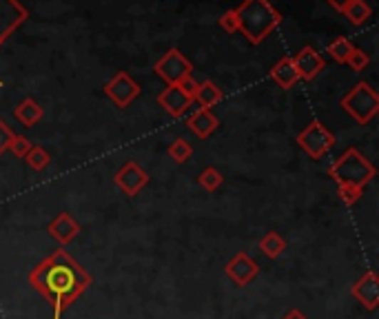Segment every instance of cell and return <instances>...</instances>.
I'll return each mask as SVG.
<instances>
[{"label": "cell", "mask_w": 379, "mask_h": 319, "mask_svg": "<svg viewBox=\"0 0 379 319\" xmlns=\"http://www.w3.org/2000/svg\"><path fill=\"white\" fill-rule=\"evenodd\" d=\"M0 87H3V80H0Z\"/></svg>", "instance_id": "obj_33"}, {"label": "cell", "mask_w": 379, "mask_h": 319, "mask_svg": "<svg viewBox=\"0 0 379 319\" xmlns=\"http://www.w3.org/2000/svg\"><path fill=\"white\" fill-rule=\"evenodd\" d=\"M224 273H227V277L231 279L235 286L244 288L259 275V266H257V262L249 253L242 251V253H237V255H233L229 259L227 266H224Z\"/></svg>", "instance_id": "obj_9"}, {"label": "cell", "mask_w": 379, "mask_h": 319, "mask_svg": "<svg viewBox=\"0 0 379 319\" xmlns=\"http://www.w3.org/2000/svg\"><path fill=\"white\" fill-rule=\"evenodd\" d=\"M157 105L162 107L171 117H182L189 107L193 105V98L187 95L180 85H167V89L157 95Z\"/></svg>", "instance_id": "obj_12"}, {"label": "cell", "mask_w": 379, "mask_h": 319, "mask_svg": "<svg viewBox=\"0 0 379 319\" xmlns=\"http://www.w3.org/2000/svg\"><path fill=\"white\" fill-rule=\"evenodd\" d=\"M271 80L279 87V89H293L297 83H299V73L293 65V58L291 56H284V58H279L277 63L273 65L271 69Z\"/></svg>", "instance_id": "obj_15"}, {"label": "cell", "mask_w": 379, "mask_h": 319, "mask_svg": "<svg viewBox=\"0 0 379 319\" xmlns=\"http://www.w3.org/2000/svg\"><path fill=\"white\" fill-rule=\"evenodd\" d=\"M25 162L33 169V171H45L51 164V155L43 149V147H31V151L25 155Z\"/></svg>", "instance_id": "obj_24"}, {"label": "cell", "mask_w": 379, "mask_h": 319, "mask_svg": "<svg viewBox=\"0 0 379 319\" xmlns=\"http://www.w3.org/2000/svg\"><path fill=\"white\" fill-rule=\"evenodd\" d=\"M80 231H83V226H80L76 219H73V215L67 213V211L58 213V215L51 219V222L47 224V233L56 239L60 246L71 244L73 239L80 235Z\"/></svg>", "instance_id": "obj_13"}, {"label": "cell", "mask_w": 379, "mask_h": 319, "mask_svg": "<svg viewBox=\"0 0 379 319\" xmlns=\"http://www.w3.org/2000/svg\"><path fill=\"white\" fill-rule=\"evenodd\" d=\"M153 71L162 78L167 85H180L185 78L193 73V65L189 58H185L182 51L173 47L153 65Z\"/></svg>", "instance_id": "obj_6"}, {"label": "cell", "mask_w": 379, "mask_h": 319, "mask_svg": "<svg viewBox=\"0 0 379 319\" xmlns=\"http://www.w3.org/2000/svg\"><path fill=\"white\" fill-rule=\"evenodd\" d=\"M16 133L11 131V127H7V122L3 117H0V155H3L7 149H9V142H11V137Z\"/></svg>", "instance_id": "obj_29"}, {"label": "cell", "mask_w": 379, "mask_h": 319, "mask_svg": "<svg viewBox=\"0 0 379 319\" xmlns=\"http://www.w3.org/2000/svg\"><path fill=\"white\" fill-rule=\"evenodd\" d=\"M187 127L199 137V140H207L215 133V129L219 127V120L213 115L211 109H197L193 115H189L187 120Z\"/></svg>", "instance_id": "obj_16"}, {"label": "cell", "mask_w": 379, "mask_h": 319, "mask_svg": "<svg viewBox=\"0 0 379 319\" xmlns=\"http://www.w3.org/2000/svg\"><path fill=\"white\" fill-rule=\"evenodd\" d=\"M27 282L49 302L53 319H60L89 291L93 277L67 249L60 246L29 271Z\"/></svg>", "instance_id": "obj_1"}, {"label": "cell", "mask_w": 379, "mask_h": 319, "mask_svg": "<svg viewBox=\"0 0 379 319\" xmlns=\"http://www.w3.org/2000/svg\"><path fill=\"white\" fill-rule=\"evenodd\" d=\"M293 65H295V69L299 73V80H306V83L315 80L326 67L324 58L319 56L317 49H313V47H302V49H299L293 56Z\"/></svg>", "instance_id": "obj_11"}, {"label": "cell", "mask_w": 379, "mask_h": 319, "mask_svg": "<svg viewBox=\"0 0 379 319\" xmlns=\"http://www.w3.org/2000/svg\"><path fill=\"white\" fill-rule=\"evenodd\" d=\"M368 63H370V56L366 53V51H362V49H353V53L348 56V60H346V65L353 69V71H364L366 67H368Z\"/></svg>", "instance_id": "obj_27"}, {"label": "cell", "mask_w": 379, "mask_h": 319, "mask_svg": "<svg viewBox=\"0 0 379 319\" xmlns=\"http://www.w3.org/2000/svg\"><path fill=\"white\" fill-rule=\"evenodd\" d=\"M219 27H222L227 33H235L239 31V23H237V16H235V9H229L219 16Z\"/></svg>", "instance_id": "obj_28"}, {"label": "cell", "mask_w": 379, "mask_h": 319, "mask_svg": "<svg viewBox=\"0 0 379 319\" xmlns=\"http://www.w3.org/2000/svg\"><path fill=\"white\" fill-rule=\"evenodd\" d=\"M239 31L246 36L251 45H262L271 36L273 29L282 25V14H279L269 0H244L235 9Z\"/></svg>", "instance_id": "obj_2"}, {"label": "cell", "mask_w": 379, "mask_h": 319, "mask_svg": "<svg viewBox=\"0 0 379 319\" xmlns=\"http://www.w3.org/2000/svg\"><path fill=\"white\" fill-rule=\"evenodd\" d=\"M257 249L262 251L269 259H277L286 251V239L279 235L277 231H269L262 239L257 242Z\"/></svg>", "instance_id": "obj_19"}, {"label": "cell", "mask_w": 379, "mask_h": 319, "mask_svg": "<svg viewBox=\"0 0 379 319\" xmlns=\"http://www.w3.org/2000/svg\"><path fill=\"white\" fill-rule=\"evenodd\" d=\"M140 93H142V87H140L127 71H118L105 85V95L118 109H127Z\"/></svg>", "instance_id": "obj_7"}, {"label": "cell", "mask_w": 379, "mask_h": 319, "mask_svg": "<svg viewBox=\"0 0 379 319\" xmlns=\"http://www.w3.org/2000/svg\"><path fill=\"white\" fill-rule=\"evenodd\" d=\"M295 142L311 160H322L335 147V135L319 120H313L306 129L297 133Z\"/></svg>", "instance_id": "obj_5"}, {"label": "cell", "mask_w": 379, "mask_h": 319, "mask_svg": "<svg viewBox=\"0 0 379 319\" xmlns=\"http://www.w3.org/2000/svg\"><path fill=\"white\" fill-rule=\"evenodd\" d=\"M113 182H115V187L123 191L125 195L135 197L140 191H142L149 184V173L142 167H140L137 162L129 160V162H125L123 167L118 169V173L113 175Z\"/></svg>", "instance_id": "obj_8"}, {"label": "cell", "mask_w": 379, "mask_h": 319, "mask_svg": "<svg viewBox=\"0 0 379 319\" xmlns=\"http://www.w3.org/2000/svg\"><path fill=\"white\" fill-rule=\"evenodd\" d=\"M219 100H222V89H219L213 80H204V83L199 85L193 103H197L199 109H213L215 105H219Z\"/></svg>", "instance_id": "obj_18"}, {"label": "cell", "mask_w": 379, "mask_h": 319, "mask_svg": "<svg viewBox=\"0 0 379 319\" xmlns=\"http://www.w3.org/2000/svg\"><path fill=\"white\" fill-rule=\"evenodd\" d=\"M375 167L370 160L362 155V151L351 147L342 155H339L328 169V177H333L337 184H355V187H366L375 177Z\"/></svg>", "instance_id": "obj_3"}, {"label": "cell", "mask_w": 379, "mask_h": 319, "mask_svg": "<svg viewBox=\"0 0 379 319\" xmlns=\"http://www.w3.org/2000/svg\"><path fill=\"white\" fill-rule=\"evenodd\" d=\"M180 87H182V91H185L187 95H191V98L195 100V93H197V89H199V83H195L193 75H189V78L182 80V83H180Z\"/></svg>", "instance_id": "obj_30"}, {"label": "cell", "mask_w": 379, "mask_h": 319, "mask_svg": "<svg viewBox=\"0 0 379 319\" xmlns=\"http://www.w3.org/2000/svg\"><path fill=\"white\" fill-rule=\"evenodd\" d=\"M351 295L366 310H377L379 308V277H377V273L375 271H366L351 286Z\"/></svg>", "instance_id": "obj_10"}, {"label": "cell", "mask_w": 379, "mask_h": 319, "mask_svg": "<svg viewBox=\"0 0 379 319\" xmlns=\"http://www.w3.org/2000/svg\"><path fill=\"white\" fill-rule=\"evenodd\" d=\"M353 43L348 38H335L333 43L328 45V53L333 56V60L335 63H339V65H346V60H348V56L353 53Z\"/></svg>", "instance_id": "obj_22"}, {"label": "cell", "mask_w": 379, "mask_h": 319, "mask_svg": "<svg viewBox=\"0 0 379 319\" xmlns=\"http://www.w3.org/2000/svg\"><path fill=\"white\" fill-rule=\"evenodd\" d=\"M14 115L20 125H25V127H36L40 120H43L45 111L43 107H40L33 98H25L23 103H20L16 109H14Z\"/></svg>", "instance_id": "obj_17"}, {"label": "cell", "mask_w": 379, "mask_h": 319, "mask_svg": "<svg viewBox=\"0 0 379 319\" xmlns=\"http://www.w3.org/2000/svg\"><path fill=\"white\" fill-rule=\"evenodd\" d=\"M342 14L351 20L355 27H362L366 20L370 18L373 9H370V5L366 3V0H348V3L342 7Z\"/></svg>", "instance_id": "obj_20"}, {"label": "cell", "mask_w": 379, "mask_h": 319, "mask_svg": "<svg viewBox=\"0 0 379 319\" xmlns=\"http://www.w3.org/2000/svg\"><path fill=\"white\" fill-rule=\"evenodd\" d=\"M31 147H33V145H31L29 137H25V135H14L7 151H11V153H14L16 157H20V160H25V155L31 151Z\"/></svg>", "instance_id": "obj_26"}, {"label": "cell", "mask_w": 379, "mask_h": 319, "mask_svg": "<svg viewBox=\"0 0 379 319\" xmlns=\"http://www.w3.org/2000/svg\"><path fill=\"white\" fill-rule=\"evenodd\" d=\"M167 153H169V157L173 160L175 164H185V162H189L191 155H193V147H191V142H187L185 137H177L169 145Z\"/></svg>", "instance_id": "obj_21"}, {"label": "cell", "mask_w": 379, "mask_h": 319, "mask_svg": "<svg viewBox=\"0 0 379 319\" xmlns=\"http://www.w3.org/2000/svg\"><path fill=\"white\" fill-rule=\"evenodd\" d=\"M222 182H224V175L219 173L215 167H207L202 173L197 175V184L202 187L204 191H209V193L217 191L219 187H222Z\"/></svg>", "instance_id": "obj_23"}, {"label": "cell", "mask_w": 379, "mask_h": 319, "mask_svg": "<svg viewBox=\"0 0 379 319\" xmlns=\"http://www.w3.org/2000/svg\"><path fill=\"white\" fill-rule=\"evenodd\" d=\"M339 105L357 125L364 127L379 113V93L368 83H359L339 100Z\"/></svg>", "instance_id": "obj_4"}, {"label": "cell", "mask_w": 379, "mask_h": 319, "mask_svg": "<svg viewBox=\"0 0 379 319\" xmlns=\"http://www.w3.org/2000/svg\"><path fill=\"white\" fill-rule=\"evenodd\" d=\"M27 9L18 3V0H0V43H5V38L27 20Z\"/></svg>", "instance_id": "obj_14"}, {"label": "cell", "mask_w": 379, "mask_h": 319, "mask_svg": "<svg viewBox=\"0 0 379 319\" xmlns=\"http://www.w3.org/2000/svg\"><path fill=\"white\" fill-rule=\"evenodd\" d=\"M282 319H308L302 310H297V308H293V310H289Z\"/></svg>", "instance_id": "obj_31"}, {"label": "cell", "mask_w": 379, "mask_h": 319, "mask_svg": "<svg viewBox=\"0 0 379 319\" xmlns=\"http://www.w3.org/2000/svg\"><path fill=\"white\" fill-rule=\"evenodd\" d=\"M364 195V187H355V184H337V197L342 199L346 206H355Z\"/></svg>", "instance_id": "obj_25"}, {"label": "cell", "mask_w": 379, "mask_h": 319, "mask_svg": "<svg viewBox=\"0 0 379 319\" xmlns=\"http://www.w3.org/2000/svg\"><path fill=\"white\" fill-rule=\"evenodd\" d=\"M326 3H328L331 7H335L337 11H342V7H344V5L348 3V0H326Z\"/></svg>", "instance_id": "obj_32"}]
</instances>
